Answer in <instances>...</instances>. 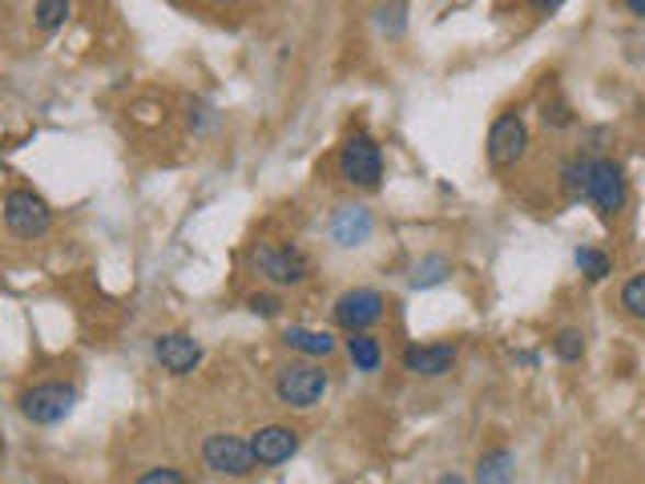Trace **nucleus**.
I'll return each mask as SVG.
<instances>
[{
    "label": "nucleus",
    "mask_w": 645,
    "mask_h": 484,
    "mask_svg": "<svg viewBox=\"0 0 645 484\" xmlns=\"http://www.w3.org/2000/svg\"><path fill=\"white\" fill-rule=\"evenodd\" d=\"M327 387H331V375L322 372L319 363H283L274 372V396L286 408H298V412L315 408V404H322Z\"/></svg>",
    "instance_id": "obj_1"
},
{
    "label": "nucleus",
    "mask_w": 645,
    "mask_h": 484,
    "mask_svg": "<svg viewBox=\"0 0 645 484\" xmlns=\"http://www.w3.org/2000/svg\"><path fill=\"white\" fill-rule=\"evenodd\" d=\"M339 175L355 190H375L384 182V149L372 134H351L339 146Z\"/></svg>",
    "instance_id": "obj_2"
},
{
    "label": "nucleus",
    "mask_w": 645,
    "mask_h": 484,
    "mask_svg": "<svg viewBox=\"0 0 645 484\" xmlns=\"http://www.w3.org/2000/svg\"><path fill=\"white\" fill-rule=\"evenodd\" d=\"M77 404V387L73 384H61V380H49V384H33L25 387L21 396H16V408L25 416L29 424H41V428H49V424H61Z\"/></svg>",
    "instance_id": "obj_3"
},
{
    "label": "nucleus",
    "mask_w": 645,
    "mask_h": 484,
    "mask_svg": "<svg viewBox=\"0 0 645 484\" xmlns=\"http://www.w3.org/2000/svg\"><path fill=\"white\" fill-rule=\"evenodd\" d=\"M4 226H9L16 238H25V243L45 238L53 226L49 202L41 199L37 190H25V187L9 190V194H4Z\"/></svg>",
    "instance_id": "obj_4"
},
{
    "label": "nucleus",
    "mask_w": 645,
    "mask_h": 484,
    "mask_svg": "<svg viewBox=\"0 0 645 484\" xmlns=\"http://www.w3.org/2000/svg\"><path fill=\"white\" fill-rule=\"evenodd\" d=\"M254 267L274 286H298L310 279V259L291 243H259L254 247Z\"/></svg>",
    "instance_id": "obj_5"
},
{
    "label": "nucleus",
    "mask_w": 645,
    "mask_h": 484,
    "mask_svg": "<svg viewBox=\"0 0 645 484\" xmlns=\"http://www.w3.org/2000/svg\"><path fill=\"white\" fill-rule=\"evenodd\" d=\"M585 199L593 202L597 211L613 218V214L625 211L630 202V182H625V170H621L613 158H593L589 166V187H585Z\"/></svg>",
    "instance_id": "obj_6"
},
{
    "label": "nucleus",
    "mask_w": 645,
    "mask_h": 484,
    "mask_svg": "<svg viewBox=\"0 0 645 484\" xmlns=\"http://www.w3.org/2000/svg\"><path fill=\"white\" fill-rule=\"evenodd\" d=\"M202 460H206V469L218 472V476H250V472L259 469V460L250 452V440L230 436V432L206 436V440H202Z\"/></svg>",
    "instance_id": "obj_7"
},
{
    "label": "nucleus",
    "mask_w": 645,
    "mask_h": 484,
    "mask_svg": "<svg viewBox=\"0 0 645 484\" xmlns=\"http://www.w3.org/2000/svg\"><path fill=\"white\" fill-rule=\"evenodd\" d=\"M331 315H336V323L343 327V331H348V336H355V331H372L375 323L384 319V295H380V291H372V286L343 291V295L336 299Z\"/></svg>",
    "instance_id": "obj_8"
},
{
    "label": "nucleus",
    "mask_w": 645,
    "mask_h": 484,
    "mask_svg": "<svg viewBox=\"0 0 645 484\" xmlns=\"http://www.w3.org/2000/svg\"><path fill=\"white\" fill-rule=\"evenodd\" d=\"M524 149H529V125H524L521 113H500L493 130H488V161L497 166V170H509L517 161L524 158Z\"/></svg>",
    "instance_id": "obj_9"
},
{
    "label": "nucleus",
    "mask_w": 645,
    "mask_h": 484,
    "mask_svg": "<svg viewBox=\"0 0 645 484\" xmlns=\"http://www.w3.org/2000/svg\"><path fill=\"white\" fill-rule=\"evenodd\" d=\"M250 452L259 460V469H279L298 452V432L286 428V424H267L250 436Z\"/></svg>",
    "instance_id": "obj_10"
},
{
    "label": "nucleus",
    "mask_w": 645,
    "mask_h": 484,
    "mask_svg": "<svg viewBox=\"0 0 645 484\" xmlns=\"http://www.w3.org/2000/svg\"><path fill=\"white\" fill-rule=\"evenodd\" d=\"M154 356L170 375H190L202 363V344L186 331H170L154 339Z\"/></svg>",
    "instance_id": "obj_11"
},
{
    "label": "nucleus",
    "mask_w": 645,
    "mask_h": 484,
    "mask_svg": "<svg viewBox=\"0 0 645 484\" xmlns=\"http://www.w3.org/2000/svg\"><path fill=\"white\" fill-rule=\"evenodd\" d=\"M456 356H460L456 344H411V348H404L399 363H404V372L423 375V380H435V375L452 372Z\"/></svg>",
    "instance_id": "obj_12"
},
{
    "label": "nucleus",
    "mask_w": 645,
    "mask_h": 484,
    "mask_svg": "<svg viewBox=\"0 0 645 484\" xmlns=\"http://www.w3.org/2000/svg\"><path fill=\"white\" fill-rule=\"evenodd\" d=\"M372 235H375V218L367 206H355V202H351V206H339V211L331 214V238H336L339 247L355 250Z\"/></svg>",
    "instance_id": "obj_13"
},
{
    "label": "nucleus",
    "mask_w": 645,
    "mask_h": 484,
    "mask_svg": "<svg viewBox=\"0 0 645 484\" xmlns=\"http://www.w3.org/2000/svg\"><path fill=\"white\" fill-rule=\"evenodd\" d=\"M283 344L298 356H310V360H327V356H336V336L331 331H310V327H286L283 331Z\"/></svg>",
    "instance_id": "obj_14"
},
{
    "label": "nucleus",
    "mask_w": 645,
    "mask_h": 484,
    "mask_svg": "<svg viewBox=\"0 0 645 484\" xmlns=\"http://www.w3.org/2000/svg\"><path fill=\"white\" fill-rule=\"evenodd\" d=\"M512 476H517V457L509 448H493L476 464V484H512Z\"/></svg>",
    "instance_id": "obj_15"
},
{
    "label": "nucleus",
    "mask_w": 645,
    "mask_h": 484,
    "mask_svg": "<svg viewBox=\"0 0 645 484\" xmlns=\"http://www.w3.org/2000/svg\"><path fill=\"white\" fill-rule=\"evenodd\" d=\"M348 356L360 372H380V363H384V348H380V339L372 331H355L348 339Z\"/></svg>",
    "instance_id": "obj_16"
},
{
    "label": "nucleus",
    "mask_w": 645,
    "mask_h": 484,
    "mask_svg": "<svg viewBox=\"0 0 645 484\" xmlns=\"http://www.w3.org/2000/svg\"><path fill=\"white\" fill-rule=\"evenodd\" d=\"M452 274V262L444 255H423L416 267H411V286L420 291V286H440Z\"/></svg>",
    "instance_id": "obj_17"
},
{
    "label": "nucleus",
    "mask_w": 645,
    "mask_h": 484,
    "mask_svg": "<svg viewBox=\"0 0 645 484\" xmlns=\"http://www.w3.org/2000/svg\"><path fill=\"white\" fill-rule=\"evenodd\" d=\"M589 166H593L589 158H569L561 166V187H565L569 199H581L585 194V187H589Z\"/></svg>",
    "instance_id": "obj_18"
},
{
    "label": "nucleus",
    "mask_w": 645,
    "mask_h": 484,
    "mask_svg": "<svg viewBox=\"0 0 645 484\" xmlns=\"http://www.w3.org/2000/svg\"><path fill=\"white\" fill-rule=\"evenodd\" d=\"M73 13V0H37V29L53 33V29H61Z\"/></svg>",
    "instance_id": "obj_19"
},
{
    "label": "nucleus",
    "mask_w": 645,
    "mask_h": 484,
    "mask_svg": "<svg viewBox=\"0 0 645 484\" xmlns=\"http://www.w3.org/2000/svg\"><path fill=\"white\" fill-rule=\"evenodd\" d=\"M577 267H581L585 279H593V283H601L609 271H613V259H609L606 250H597V247H581L577 250Z\"/></svg>",
    "instance_id": "obj_20"
},
{
    "label": "nucleus",
    "mask_w": 645,
    "mask_h": 484,
    "mask_svg": "<svg viewBox=\"0 0 645 484\" xmlns=\"http://www.w3.org/2000/svg\"><path fill=\"white\" fill-rule=\"evenodd\" d=\"M553 351H557V360L577 363L585 356V331H577V327H565V331H557V339H553Z\"/></svg>",
    "instance_id": "obj_21"
},
{
    "label": "nucleus",
    "mask_w": 645,
    "mask_h": 484,
    "mask_svg": "<svg viewBox=\"0 0 645 484\" xmlns=\"http://www.w3.org/2000/svg\"><path fill=\"white\" fill-rule=\"evenodd\" d=\"M621 307L630 311L633 319H645V271L633 274L630 283L621 286Z\"/></svg>",
    "instance_id": "obj_22"
},
{
    "label": "nucleus",
    "mask_w": 645,
    "mask_h": 484,
    "mask_svg": "<svg viewBox=\"0 0 645 484\" xmlns=\"http://www.w3.org/2000/svg\"><path fill=\"white\" fill-rule=\"evenodd\" d=\"M541 117H545V125H553V130H565V125H573L569 105H565L561 98H553V101L545 98V105H541Z\"/></svg>",
    "instance_id": "obj_23"
},
{
    "label": "nucleus",
    "mask_w": 645,
    "mask_h": 484,
    "mask_svg": "<svg viewBox=\"0 0 645 484\" xmlns=\"http://www.w3.org/2000/svg\"><path fill=\"white\" fill-rule=\"evenodd\" d=\"M247 307L254 311L259 319H279V315H283V299L279 295H250Z\"/></svg>",
    "instance_id": "obj_24"
},
{
    "label": "nucleus",
    "mask_w": 645,
    "mask_h": 484,
    "mask_svg": "<svg viewBox=\"0 0 645 484\" xmlns=\"http://www.w3.org/2000/svg\"><path fill=\"white\" fill-rule=\"evenodd\" d=\"M137 484H186V476L178 469H146L137 476Z\"/></svg>",
    "instance_id": "obj_25"
},
{
    "label": "nucleus",
    "mask_w": 645,
    "mask_h": 484,
    "mask_svg": "<svg viewBox=\"0 0 645 484\" xmlns=\"http://www.w3.org/2000/svg\"><path fill=\"white\" fill-rule=\"evenodd\" d=\"M565 0H529V9H536V13H557Z\"/></svg>",
    "instance_id": "obj_26"
},
{
    "label": "nucleus",
    "mask_w": 645,
    "mask_h": 484,
    "mask_svg": "<svg viewBox=\"0 0 645 484\" xmlns=\"http://www.w3.org/2000/svg\"><path fill=\"white\" fill-rule=\"evenodd\" d=\"M625 9H630L633 16H645V0H625Z\"/></svg>",
    "instance_id": "obj_27"
},
{
    "label": "nucleus",
    "mask_w": 645,
    "mask_h": 484,
    "mask_svg": "<svg viewBox=\"0 0 645 484\" xmlns=\"http://www.w3.org/2000/svg\"><path fill=\"white\" fill-rule=\"evenodd\" d=\"M440 484H464V476H456V472H448V476H440Z\"/></svg>",
    "instance_id": "obj_28"
},
{
    "label": "nucleus",
    "mask_w": 645,
    "mask_h": 484,
    "mask_svg": "<svg viewBox=\"0 0 645 484\" xmlns=\"http://www.w3.org/2000/svg\"><path fill=\"white\" fill-rule=\"evenodd\" d=\"M211 4H238V0H211Z\"/></svg>",
    "instance_id": "obj_29"
}]
</instances>
